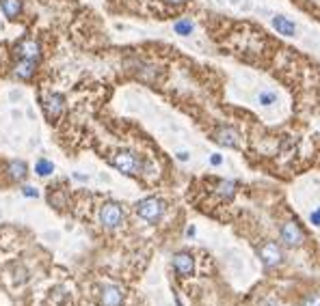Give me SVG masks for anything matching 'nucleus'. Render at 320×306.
I'll return each instance as SVG.
<instances>
[{"mask_svg": "<svg viewBox=\"0 0 320 306\" xmlns=\"http://www.w3.org/2000/svg\"><path fill=\"white\" fill-rule=\"evenodd\" d=\"M163 211H165L163 201L154 199V196H149V199H143V201L136 203V216H139L141 220H145V222H156V220H160Z\"/></svg>", "mask_w": 320, "mask_h": 306, "instance_id": "1", "label": "nucleus"}, {"mask_svg": "<svg viewBox=\"0 0 320 306\" xmlns=\"http://www.w3.org/2000/svg\"><path fill=\"white\" fill-rule=\"evenodd\" d=\"M111 164L123 175H136L141 171V160L130 151H119L111 158Z\"/></svg>", "mask_w": 320, "mask_h": 306, "instance_id": "2", "label": "nucleus"}, {"mask_svg": "<svg viewBox=\"0 0 320 306\" xmlns=\"http://www.w3.org/2000/svg\"><path fill=\"white\" fill-rule=\"evenodd\" d=\"M123 220V211L117 203H104L100 209V222L104 224L106 229H117Z\"/></svg>", "mask_w": 320, "mask_h": 306, "instance_id": "3", "label": "nucleus"}, {"mask_svg": "<svg viewBox=\"0 0 320 306\" xmlns=\"http://www.w3.org/2000/svg\"><path fill=\"white\" fill-rule=\"evenodd\" d=\"M281 239L286 242L288 246H301L303 244V239H305V233L301 231V227L296 224L294 220H288V222H283L281 224Z\"/></svg>", "mask_w": 320, "mask_h": 306, "instance_id": "4", "label": "nucleus"}, {"mask_svg": "<svg viewBox=\"0 0 320 306\" xmlns=\"http://www.w3.org/2000/svg\"><path fill=\"white\" fill-rule=\"evenodd\" d=\"M41 104H43V110H46V116L50 121L59 119V116L63 114V110H65V99H63V95H59V93H50V95H46Z\"/></svg>", "mask_w": 320, "mask_h": 306, "instance_id": "5", "label": "nucleus"}, {"mask_svg": "<svg viewBox=\"0 0 320 306\" xmlns=\"http://www.w3.org/2000/svg\"><path fill=\"white\" fill-rule=\"evenodd\" d=\"M16 52H18L20 58H26V61L37 63L41 58V46L35 39H22V41H18Z\"/></svg>", "mask_w": 320, "mask_h": 306, "instance_id": "6", "label": "nucleus"}, {"mask_svg": "<svg viewBox=\"0 0 320 306\" xmlns=\"http://www.w3.org/2000/svg\"><path fill=\"white\" fill-rule=\"evenodd\" d=\"M258 252H260V259L264 261V265H268V267L279 265V263H281V259H283V254H281V250H279V246L275 244V242L262 244Z\"/></svg>", "mask_w": 320, "mask_h": 306, "instance_id": "7", "label": "nucleus"}, {"mask_svg": "<svg viewBox=\"0 0 320 306\" xmlns=\"http://www.w3.org/2000/svg\"><path fill=\"white\" fill-rule=\"evenodd\" d=\"M214 140L221 144V147H238V132L234 127H229V125H221V127H216V132H214Z\"/></svg>", "mask_w": 320, "mask_h": 306, "instance_id": "8", "label": "nucleus"}, {"mask_svg": "<svg viewBox=\"0 0 320 306\" xmlns=\"http://www.w3.org/2000/svg\"><path fill=\"white\" fill-rule=\"evenodd\" d=\"M173 267L182 276H191L195 272V261L188 252H178V254H173Z\"/></svg>", "mask_w": 320, "mask_h": 306, "instance_id": "9", "label": "nucleus"}, {"mask_svg": "<svg viewBox=\"0 0 320 306\" xmlns=\"http://www.w3.org/2000/svg\"><path fill=\"white\" fill-rule=\"evenodd\" d=\"M102 306H121L123 302V291L117 285H106L102 289Z\"/></svg>", "mask_w": 320, "mask_h": 306, "instance_id": "10", "label": "nucleus"}, {"mask_svg": "<svg viewBox=\"0 0 320 306\" xmlns=\"http://www.w3.org/2000/svg\"><path fill=\"white\" fill-rule=\"evenodd\" d=\"M271 26H273L279 35H283V37H294V35H296L294 22L290 20V18H286V16H273Z\"/></svg>", "mask_w": 320, "mask_h": 306, "instance_id": "11", "label": "nucleus"}, {"mask_svg": "<svg viewBox=\"0 0 320 306\" xmlns=\"http://www.w3.org/2000/svg\"><path fill=\"white\" fill-rule=\"evenodd\" d=\"M0 9L9 20H16L22 13V0H0Z\"/></svg>", "mask_w": 320, "mask_h": 306, "instance_id": "12", "label": "nucleus"}, {"mask_svg": "<svg viewBox=\"0 0 320 306\" xmlns=\"http://www.w3.org/2000/svg\"><path fill=\"white\" fill-rule=\"evenodd\" d=\"M13 74H16L18 78L22 80H28L33 74H35V61H26V58H20L16 69H13Z\"/></svg>", "mask_w": 320, "mask_h": 306, "instance_id": "13", "label": "nucleus"}, {"mask_svg": "<svg viewBox=\"0 0 320 306\" xmlns=\"http://www.w3.org/2000/svg\"><path fill=\"white\" fill-rule=\"evenodd\" d=\"M214 192L221 194L223 199H229V196L236 194V184H234V181H225V179H223V181H216Z\"/></svg>", "mask_w": 320, "mask_h": 306, "instance_id": "14", "label": "nucleus"}, {"mask_svg": "<svg viewBox=\"0 0 320 306\" xmlns=\"http://www.w3.org/2000/svg\"><path fill=\"white\" fill-rule=\"evenodd\" d=\"M173 31H176L180 37H188V35L195 31V24L188 18H182V20H178L176 24H173Z\"/></svg>", "mask_w": 320, "mask_h": 306, "instance_id": "15", "label": "nucleus"}, {"mask_svg": "<svg viewBox=\"0 0 320 306\" xmlns=\"http://www.w3.org/2000/svg\"><path fill=\"white\" fill-rule=\"evenodd\" d=\"M52 171H54V164L50 160H37V164H35V173L39 177H48V175H52Z\"/></svg>", "mask_w": 320, "mask_h": 306, "instance_id": "16", "label": "nucleus"}, {"mask_svg": "<svg viewBox=\"0 0 320 306\" xmlns=\"http://www.w3.org/2000/svg\"><path fill=\"white\" fill-rule=\"evenodd\" d=\"M9 173H11L13 179L22 181V179L26 177V164H24V162H11V164H9Z\"/></svg>", "mask_w": 320, "mask_h": 306, "instance_id": "17", "label": "nucleus"}, {"mask_svg": "<svg viewBox=\"0 0 320 306\" xmlns=\"http://www.w3.org/2000/svg\"><path fill=\"white\" fill-rule=\"evenodd\" d=\"M258 101H260V106H273L275 101H277V93L275 91H262L258 95Z\"/></svg>", "mask_w": 320, "mask_h": 306, "instance_id": "18", "label": "nucleus"}, {"mask_svg": "<svg viewBox=\"0 0 320 306\" xmlns=\"http://www.w3.org/2000/svg\"><path fill=\"white\" fill-rule=\"evenodd\" d=\"M303 306H320V295L318 293L307 295V297H305V302H303Z\"/></svg>", "mask_w": 320, "mask_h": 306, "instance_id": "19", "label": "nucleus"}, {"mask_svg": "<svg viewBox=\"0 0 320 306\" xmlns=\"http://www.w3.org/2000/svg\"><path fill=\"white\" fill-rule=\"evenodd\" d=\"M309 222L314 224V227H320V207H318V209H314V211L309 214Z\"/></svg>", "mask_w": 320, "mask_h": 306, "instance_id": "20", "label": "nucleus"}, {"mask_svg": "<svg viewBox=\"0 0 320 306\" xmlns=\"http://www.w3.org/2000/svg\"><path fill=\"white\" fill-rule=\"evenodd\" d=\"M210 164H212V166L223 164V156H221V153H212V156H210Z\"/></svg>", "mask_w": 320, "mask_h": 306, "instance_id": "21", "label": "nucleus"}, {"mask_svg": "<svg viewBox=\"0 0 320 306\" xmlns=\"http://www.w3.org/2000/svg\"><path fill=\"white\" fill-rule=\"evenodd\" d=\"M22 192H24V196H28V199H35V196H37V190H35V188H31V186L22 188Z\"/></svg>", "mask_w": 320, "mask_h": 306, "instance_id": "22", "label": "nucleus"}, {"mask_svg": "<svg viewBox=\"0 0 320 306\" xmlns=\"http://www.w3.org/2000/svg\"><path fill=\"white\" fill-rule=\"evenodd\" d=\"M178 160H182V162H186V160H188V153H186V151H180V153H178Z\"/></svg>", "mask_w": 320, "mask_h": 306, "instance_id": "23", "label": "nucleus"}, {"mask_svg": "<svg viewBox=\"0 0 320 306\" xmlns=\"http://www.w3.org/2000/svg\"><path fill=\"white\" fill-rule=\"evenodd\" d=\"M167 3H169V5H184L186 0H167Z\"/></svg>", "mask_w": 320, "mask_h": 306, "instance_id": "24", "label": "nucleus"}, {"mask_svg": "<svg viewBox=\"0 0 320 306\" xmlns=\"http://www.w3.org/2000/svg\"><path fill=\"white\" fill-rule=\"evenodd\" d=\"M186 233H188V237H193V235H195V227H188Z\"/></svg>", "mask_w": 320, "mask_h": 306, "instance_id": "25", "label": "nucleus"}]
</instances>
